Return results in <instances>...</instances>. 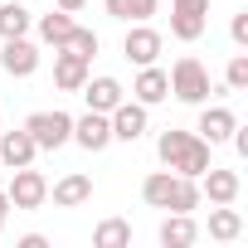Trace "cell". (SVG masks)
Here are the masks:
<instances>
[{
    "mask_svg": "<svg viewBox=\"0 0 248 248\" xmlns=\"http://www.w3.org/2000/svg\"><path fill=\"white\" fill-rule=\"evenodd\" d=\"M209 25V0H175L170 5V34L180 44H195Z\"/></svg>",
    "mask_w": 248,
    "mask_h": 248,
    "instance_id": "obj_5",
    "label": "cell"
},
{
    "mask_svg": "<svg viewBox=\"0 0 248 248\" xmlns=\"http://www.w3.org/2000/svg\"><path fill=\"white\" fill-rule=\"evenodd\" d=\"M49 195H54V204H59V209H78V204H88V200H93V180L73 170V175H63L59 185H49Z\"/></svg>",
    "mask_w": 248,
    "mask_h": 248,
    "instance_id": "obj_16",
    "label": "cell"
},
{
    "mask_svg": "<svg viewBox=\"0 0 248 248\" xmlns=\"http://www.w3.org/2000/svg\"><path fill=\"white\" fill-rule=\"evenodd\" d=\"M34 30H39V39H44V44H54V49H63V39L73 34V15L54 5L49 15H39V20H34Z\"/></svg>",
    "mask_w": 248,
    "mask_h": 248,
    "instance_id": "obj_18",
    "label": "cell"
},
{
    "mask_svg": "<svg viewBox=\"0 0 248 248\" xmlns=\"http://www.w3.org/2000/svg\"><path fill=\"white\" fill-rule=\"evenodd\" d=\"M132 97H137L141 107H156V102H166V97H170V78H166V68L146 63V68L137 73V83H132Z\"/></svg>",
    "mask_w": 248,
    "mask_h": 248,
    "instance_id": "obj_14",
    "label": "cell"
},
{
    "mask_svg": "<svg viewBox=\"0 0 248 248\" xmlns=\"http://www.w3.org/2000/svg\"><path fill=\"white\" fill-rule=\"evenodd\" d=\"M54 5H59V10H68V15H78V10L88 5V0H54Z\"/></svg>",
    "mask_w": 248,
    "mask_h": 248,
    "instance_id": "obj_28",
    "label": "cell"
},
{
    "mask_svg": "<svg viewBox=\"0 0 248 248\" xmlns=\"http://www.w3.org/2000/svg\"><path fill=\"white\" fill-rule=\"evenodd\" d=\"M0 229H5V214H0Z\"/></svg>",
    "mask_w": 248,
    "mask_h": 248,
    "instance_id": "obj_30",
    "label": "cell"
},
{
    "mask_svg": "<svg viewBox=\"0 0 248 248\" xmlns=\"http://www.w3.org/2000/svg\"><path fill=\"white\" fill-rule=\"evenodd\" d=\"M238 233H243V214H238V209H229V204H214V209H209V238L233 243Z\"/></svg>",
    "mask_w": 248,
    "mask_h": 248,
    "instance_id": "obj_19",
    "label": "cell"
},
{
    "mask_svg": "<svg viewBox=\"0 0 248 248\" xmlns=\"http://www.w3.org/2000/svg\"><path fill=\"white\" fill-rule=\"evenodd\" d=\"M73 141L83 146V151H107L112 146V122H107V112H83V117H73Z\"/></svg>",
    "mask_w": 248,
    "mask_h": 248,
    "instance_id": "obj_8",
    "label": "cell"
},
{
    "mask_svg": "<svg viewBox=\"0 0 248 248\" xmlns=\"http://www.w3.org/2000/svg\"><path fill=\"white\" fill-rule=\"evenodd\" d=\"M102 10L112 20H122V25H141V20H151L161 10V0H102Z\"/></svg>",
    "mask_w": 248,
    "mask_h": 248,
    "instance_id": "obj_17",
    "label": "cell"
},
{
    "mask_svg": "<svg viewBox=\"0 0 248 248\" xmlns=\"http://www.w3.org/2000/svg\"><path fill=\"white\" fill-rule=\"evenodd\" d=\"M233 127H238V117H233L224 102H214V107H204V112H200V127H195V137H204L209 146H224V141L233 137Z\"/></svg>",
    "mask_w": 248,
    "mask_h": 248,
    "instance_id": "obj_10",
    "label": "cell"
},
{
    "mask_svg": "<svg viewBox=\"0 0 248 248\" xmlns=\"http://www.w3.org/2000/svg\"><path fill=\"white\" fill-rule=\"evenodd\" d=\"M107 122H112V141H127V146H132V141H141V137H146L151 107H141L137 97H132V102L122 97V102H117V107L107 112Z\"/></svg>",
    "mask_w": 248,
    "mask_h": 248,
    "instance_id": "obj_4",
    "label": "cell"
},
{
    "mask_svg": "<svg viewBox=\"0 0 248 248\" xmlns=\"http://www.w3.org/2000/svg\"><path fill=\"white\" fill-rule=\"evenodd\" d=\"M0 68H5L10 78H30V73L39 68V44H34L30 34L5 39V49H0Z\"/></svg>",
    "mask_w": 248,
    "mask_h": 248,
    "instance_id": "obj_9",
    "label": "cell"
},
{
    "mask_svg": "<svg viewBox=\"0 0 248 248\" xmlns=\"http://www.w3.org/2000/svg\"><path fill=\"white\" fill-rule=\"evenodd\" d=\"M83 97H88V112H112L122 97H127V88H122L112 73H102V78H88L83 88H78Z\"/></svg>",
    "mask_w": 248,
    "mask_h": 248,
    "instance_id": "obj_13",
    "label": "cell"
},
{
    "mask_svg": "<svg viewBox=\"0 0 248 248\" xmlns=\"http://www.w3.org/2000/svg\"><path fill=\"white\" fill-rule=\"evenodd\" d=\"M229 34H233V44H238V49L248 44V10H238V15H233V25H229Z\"/></svg>",
    "mask_w": 248,
    "mask_h": 248,
    "instance_id": "obj_27",
    "label": "cell"
},
{
    "mask_svg": "<svg viewBox=\"0 0 248 248\" xmlns=\"http://www.w3.org/2000/svg\"><path fill=\"white\" fill-rule=\"evenodd\" d=\"M166 78H170V93H175L180 102H190V107H200V102L209 97V68H204L200 59H190V54L175 59V68H170Z\"/></svg>",
    "mask_w": 248,
    "mask_h": 248,
    "instance_id": "obj_2",
    "label": "cell"
},
{
    "mask_svg": "<svg viewBox=\"0 0 248 248\" xmlns=\"http://www.w3.org/2000/svg\"><path fill=\"white\" fill-rule=\"evenodd\" d=\"M200 200H204V195H200V180L175 175V190H170V204H166V209H170V214H195Z\"/></svg>",
    "mask_w": 248,
    "mask_h": 248,
    "instance_id": "obj_23",
    "label": "cell"
},
{
    "mask_svg": "<svg viewBox=\"0 0 248 248\" xmlns=\"http://www.w3.org/2000/svg\"><path fill=\"white\" fill-rule=\"evenodd\" d=\"M34 156H39V146H34V137L25 127L20 132H0V166L20 170V166H34Z\"/></svg>",
    "mask_w": 248,
    "mask_h": 248,
    "instance_id": "obj_12",
    "label": "cell"
},
{
    "mask_svg": "<svg viewBox=\"0 0 248 248\" xmlns=\"http://www.w3.org/2000/svg\"><path fill=\"white\" fill-rule=\"evenodd\" d=\"M25 132L34 137V146H39V151H59V146H68V141H73V117H68V112H59V107H54V112H34V117L25 122Z\"/></svg>",
    "mask_w": 248,
    "mask_h": 248,
    "instance_id": "obj_3",
    "label": "cell"
},
{
    "mask_svg": "<svg viewBox=\"0 0 248 248\" xmlns=\"http://www.w3.org/2000/svg\"><path fill=\"white\" fill-rule=\"evenodd\" d=\"M54 83L63 93H78L88 83V59H78L73 49H54Z\"/></svg>",
    "mask_w": 248,
    "mask_h": 248,
    "instance_id": "obj_15",
    "label": "cell"
},
{
    "mask_svg": "<svg viewBox=\"0 0 248 248\" xmlns=\"http://www.w3.org/2000/svg\"><path fill=\"white\" fill-rule=\"evenodd\" d=\"M5 195H10V204H15V209H39V204L49 200V180H44L34 166H20Z\"/></svg>",
    "mask_w": 248,
    "mask_h": 248,
    "instance_id": "obj_7",
    "label": "cell"
},
{
    "mask_svg": "<svg viewBox=\"0 0 248 248\" xmlns=\"http://www.w3.org/2000/svg\"><path fill=\"white\" fill-rule=\"evenodd\" d=\"M97 44H102V39H97V30H83V25H73V34L63 39V49H73V54H78V59H88V63H93Z\"/></svg>",
    "mask_w": 248,
    "mask_h": 248,
    "instance_id": "obj_25",
    "label": "cell"
},
{
    "mask_svg": "<svg viewBox=\"0 0 248 248\" xmlns=\"http://www.w3.org/2000/svg\"><path fill=\"white\" fill-rule=\"evenodd\" d=\"M0 214H10V195L5 190H0Z\"/></svg>",
    "mask_w": 248,
    "mask_h": 248,
    "instance_id": "obj_29",
    "label": "cell"
},
{
    "mask_svg": "<svg viewBox=\"0 0 248 248\" xmlns=\"http://www.w3.org/2000/svg\"><path fill=\"white\" fill-rule=\"evenodd\" d=\"M238 190H243L238 170H219V166H209V170L200 175V195H209V204H233Z\"/></svg>",
    "mask_w": 248,
    "mask_h": 248,
    "instance_id": "obj_11",
    "label": "cell"
},
{
    "mask_svg": "<svg viewBox=\"0 0 248 248\" xmlns=\"http://www.w3.org/2000/svg\"><path fill=\"white\" fill-rule=\"evenodd\" d=\"M30 25H34V15H30L25 5L0 0V39H20V34H30Z\"/></svg>",
    "mask_w": 248,
    "mask_h": 248,
    "instance_id": "obj_21",
    "label": "cell"
},
{
    "mask_svg": "<svg viewBox=\"0 0 248 248\" xmlns=\"http://www.w3.org/2000/svg\"><path fill=\"white\" fill-rule=\"evenodd\" d=\"M195 238H200V229H195L190 214H166V224H161V243L166 248H190Z\"/></svg>",
    "mask_w": 248,
    "mask_h": 248,
    "instance_id": "obj_20",
    "label": "cell"
},
{
    "mask_svg": "<svg viewBox=\"0 0 248 248\" xmlns=\"http://www.w3.org/2000/svg\"><path fill=\"white\" fill-rule=\"evenodd\" d=\"M156 151H161V161H166V170H175V175H190V180H200L204 170H209V141L204 137H195V132H161V141H156Z\"/></svg>",
    "mask_w": 248,
    "mask_h": 248,
    "instance_id": "obj_1",
    "label": "cell"
},
{
    "mask_svg": "<svg viewBox=\"0 0 248 248\" xmlns=\"http://www.w3.org/2000/svg\"><path fill=\"white\" fill-rule=\"evenodd\" d=\"M224 88H229V93H248V54H233V59H229Z\"/></svg>",
    "mask_w": 248,
    "mask_h": 248,
    "instance_id": "obj_26",
    "label": "cell"
},
{
    "mask_svg": "<svg viewBox=\"0 0 248 248\" xmlns=\"http://www.w3.org/2000/svg\"><path fill=\"white\" fill-rule=\"evenodd\" d=\"M93 243H97V248H127V243H132V224H127V219H102L97 233H93Z\"/></svg>",
    "mask_w": 248,
    "mask_h": 248,
    "instance_id": "obj_24",
    "label": "cell"
},
{
    "mask_svg": "<svg viewBox=\"0 0 248 248\" xmlns=\"http://www.w3.org/2000/svg\"><path fill=\"white\" fill-rule=\"evenodd\" d=\"M161 49H166V39H161V30H151L146 20H141V25H132V30H127V39H122V54H127V63H137V68L156 63V59H161Z\"/></svg>",
    "mask_w": 248,
    "mask_h": 248,
    "instance_id": "obj_6",
    "label": "cell"
},
{
    "mask_svg": "<svg viewBox=\"0 0 248 248\" xmlns=\"http://www.w3.org/2000/svg\"><path fill=\"white\" fill-rule=\"evenodd\" d=\"M170 190H175V170H151V175L141 180V200H146L151 209H166V204H170Z\"/></svg>",
    "mask_w": 248,
    "mask_h": 248,
    "instance_id": "obj_22",
    "label": "cell"
}]
</instances>
